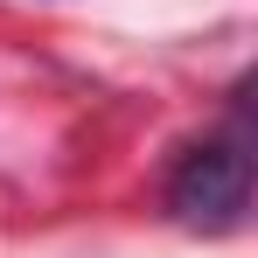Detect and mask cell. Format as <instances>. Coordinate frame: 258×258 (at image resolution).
<instances>
[{"mask_svg": "<svg viewBox=\"0 0 258 258\" xmlns=\"http://www.w3.org/2000/svg\"><path fill=\"white\" fill-rule=\"evenodd\" d=\"M168 210L188 230H237L251 210V147L237 133L196 140L168 174Z\"/></svg>", "mask_w": 258, "mask_h": 258, "instance_id": "6da1fadb", "label": "cell"}]
</instances>
